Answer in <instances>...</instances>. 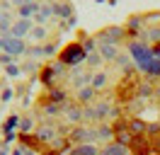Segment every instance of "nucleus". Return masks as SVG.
Returning a JSON list of instances; mask_svg holds the SVG:
<instances>
[{
    "label": "nucleus",
    "mask_w": 160,
    "mask_h": 155,
    "mask_svg": "<svg viewBox=\"0 0 160 155\" xmlns=\"http://www.w3.org/2000/svg\"><path fill=\"white\" fill-rule=\"evenodd\" d=\"M104 155H126V150H124L121 145H109V148L104 150Z\"/></svg>",
    "instance_id": "4"
},
{
    "label": "nucleus",
    "mask_w": 160,
    "mask_h": 155,
    "mask_svg": "<svg viewBox=\"0 0 160 155\" xmlns=\"http://www.w3.org/2000/svg\"><path fill=\"white\" fill-rule=\"evenodd\" d=\"M61 58H63L66 63H80V61H82V48L75 46V44H70V46L61 53Z\"/></svg>",
    "instance_id": "2"
},
{
    "label": "nucleus",
    "mask_w": 160,
    "mask_h": 155,
    "mask_svg": "<svg viewBox=\"0 0 160 155\" xmlns=\"http://www.w3.org/2000/svg\"><path fill=\"white\" fill-rule=\"evenodd\" d=\"M73 155H95V148L92 145H82V148H75Z\"/></svg>",
    "instance_id": "3"
},
{
    "label": "nucleus",
    "mask_w": 160,
    "mask_h": 155,
    "mask_svg": "<svg viewBox=\"0 0 160 155\" xmlns=\"http://www.w3.org/2000/svg\"><path fill=\"white\" fill-rule=\"evenodd\" d=\"M131 53H133L136 63H138L143 70H148L153 75H160V58L153 56V51H148V48L141 46V44H131Z\"/></svg>",
    "instance_id": "1"
}]
</instances>
